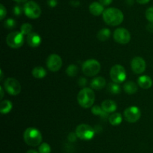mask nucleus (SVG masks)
I'll list each match as a JSON object with an SVG mask.
<instances>
[{"label":"nucleus","mask_w":153,"mask_h":153,"mask_svg":"<svg viewBox=\"0 0 153 153\" xmlns=\"http://www.w3.org/2000/svg\"><path fill=\"white\" fill-rule=\"evenodd\" d=\"M6 14H7V10L4 8V6L3 4H0V20H4V18L6 16Z\"/></svg>","instance_id":"nucleus-31"},{"label":"nucleus","mask_w":153,"mask_h":153,"mask_svg":"<svg viewBox=\"0 0 153 153\" xmlns=\"http://www.w3.org/2000/svg\"><path fill=\"white\" fill-rule=\"evenodd\" d=\"M123 90L128 94H135L137 92V85L133 81H128L124 83Z\"/></svg>","instance_id":"nucleus-19"},{"label":"nucleus","mask_w":153,"mask_h":153,"mask_svg":"<svg viewBox=\"0 0 153 153\" xmlns=\"http://www.w3.org/2000/svg\"><path fill=\"white\" fill-rule=\"evenodd\" d=\"M24 141L30 146H37L42 142V134L35 128H28L23 133Z\"/></svg>","instance_id":"nucleus-3"},{"label":"nucleus","mask_w":153,"mask_h":153,"mask_svg":"<svg viewBox=\"0 0 153 153\" xmlns=\"http://www.w3.org/2000/svg\"><path fill=\"white\" fill-rule=\"evenodd\" d=\"M137 84L140 88L148 89L152 86V80L147 75H142L137 79Z\"/></svg>","instance_id":"nucleus-16"},{"label":"nucleus","mask_w":153,"mask_h":153,"mask_svg":"<svg viewBox=\"0 0 153 153\" xmlns=\"http://www.w3.org/2000/svg\"><path fill=\"white\" fill-rule=\"evenodd\" d=\"M4 88L10 95H17L21 92L20 83L17 80L13 77H8L4 82Z\"/></svg>","instance_id":"nucleus-9"},{"label":"nucleus","mask_w":153,"mask_h":153,"mask_svg":"<svg viewBox=\"0 0 153 153\" xmlns=\"http://www.w3.org/2000/svg\"><path fill=\"white\" fill-rule=\"evenodd\" d=\"M111 36V31L107 28H102L100 30L97 34V38L100 40V41H105L108 39L110 38Z\"/></svg>","instance_id":"nucleus-24"},{"label":"nucleus","mask_w":153,"mask_h":153,"mask_svg":"<svg viewBox=\"0 0 153 153\" xmlns=\"http://www.w3.org/2000/svg\"><path fill=\"white\" fill-rule=\"evenodd\" d=\"M95 93L90 88H84L79 92L77 96L78 103L84 108H90L95 101Z\"/></svg>","instance_id":"nucleus-2"},{"label":"nucleus","mask_w":153,"mask_h":153,"mask_svg":"<svg viewBox=\"0 0 153 153\" xmlns=\"http://www.w3.org/2000/svg\"><path fill=\"white\" fill-rule=\"evenodd\" d=\"M91 112L94 115L96 116H100V117H102V118H106L108 116V113L106 112L102 108V106H98V105H95L92 107L91 109Z\"/></svg>","instance_id":"nucleus-23"},{"label":"nucleus","mask_w":153,"mask_h":153,"mask_svg":"<svg viewBox=\"0 0 153 153\" xmlns=\"http://www.w3.org/2000/svg\"><path fill=\"white\" fill-rule=\"evenodd\" d=\"M89 10L94 16H100L104 12V5H102L100 2H94L90 4Z\"/></svg>","instance_id":"nucleus-15"},{"label":"nucleus","mask_w":153,"mask_h":153,"mask_svg":"<svg viewBox=\"0 0 153 153\" xmlns=\"http://www.w3.org/2000/svg\"><path fill=\"white\" fill-rule=\"evenodd\" d=\"M13 108V104L9 100H1L0 104V112L1 114H7L10 112Z\"/></svg>","instance_id":"nucleus-20"},{"label":"nucleus","mask_w":153,"mask_h":153,"mask_svg":"<svg viewBox=\"0 0 153 153\" xmlns=\"http://www.w3.org/2000/svg\"><path fill=\"white\" fill-rule=\"evenodd\" d=\"M6 43L10 47L17 49L21 47L24 44V35L20 32H12L7 34Z\"/></svg>","instance_id":"nucleus-6"},{"label":"nucleus","mask_w":153,"mask_h":153,"mask_svg":"<svg viewBox=\"0 0 153 153\" xmlns=\"http://www.w3.org/2000/svg\"><path fill=\"white\" fill-rule=\"evenodd\" d=\"M106 85V80L102 76H97L94 78L91 82V87L94 89L100 90L104 88Z\"/></svg>","instance_id":"nucleus-17"},{"label":"nucleus","mask_w":153,"mask_h":153,"mask_svg":"<svg viewBox=\"0 0 153 153\" xmlns=\"http://www.w3.org/2000/svg\"><path fill=\"white\" fill-rule=\"evenodd\" d=\"M0 92H1V97H0V98H1V100H2L3 97H4V91H3V88L2 87H0Z\"/></svg>","instance_id":"nucleus-38"},{"label":"nucleus","mask_w":153,"mask_h":153,"mask_svg":"<svg viewBox=\"0 0 153 153\" xmlns=\"http://www.w3.org/2000/svg\"><path fill=\"white\" fill-rule=\"evenodd\" d=\"M114 39L120 44H126L131 40V34L124 28H118L114 32Z\"/></svg>","instance_id":"nucleus-10"},{"label":"nucleus","mask_w":153,"mask_h":153,"mask_svg":"<svg viewBox=\"0 0 153 153\" xmlns=\"http://www.w3.org/2000/svg\"><path fill=\"white\" fill-rule=\"evenodd\" d=\"M46 66L48 69L52 72H56L61 69L62 66V59L57 54H51L46 60Z\"/></svg>","instance_id":"nucleus-12"},{"label":"nucleus","mask_w":153,"mask_h":153,"mask_svg":"<svg viewBox=\"0 0 153 153\" xmlns=\"http://www.w3.org/2000/svg\"><path fill=\"white\" fill-rule=\"evenodd\" d=\"M27 43L31 47H37L41 44V38L37 33L31 32L27 36Z\"/></svg>","instance_id":"nucleus-14"},{"label":"nucleus","mask_w":153,"mask_h":153,"mask_svg":"<svg viewBox=\"0 0 153 153\" xmlns=\"http://www.w3.org/2000/svg\"><path fill=\"white\" fill-rule=\"evenodd\" d=\"M47 3L49 4V6H50L51 8H54L58 4V1L57 0H48Z\"/></svg>","instance_id":"nucleus-35"},{"label":"nucleus","mask_w":153,"mask_h":153,"mask_svg":"<svg viewBox=\"0 0 153 153\" xmlns=\"http://www.w3.org/2000/svg\"><path fill=\"white\" fill-rule=\"evenodd\" d=\"M139 4H147L150 0H136Z\"/></svg>","instance_id":"nucleus-37"},{"label":"nucleus","mask_w":153,"mask_h":153,"mask_svg":"<svg viewBox=\"0 0 153 153\" xmlns=\"http://www.w3.org/2000/svg\"><path fill=\"white\" fill-rule=\"evenodd\" d=\"M146 17L149 22L153 23V7L149 8L146 10Z\"/></svg>","instance_id":"nucleus-30"},{"label":"nucleus","mask_w":153,"mask_h":153,"mask_svg":"<svg viewBox=\"0 0 153 153\" xmlns=\"http://www.w3.org/2000/svg\"><path fill=\"white\" fill-rule=\"evenodd\" d=\"M110 76L113 82L120 84L123 82L126 79V72L122 65L115 64L111 69Z\"/></svg>","instance_id":"nucleus-8"},{"label":"nucleus","mask_w":153,"mask_h":153,"mask_svg":"<svg viewBox=\"0 0 153 153\" xmlns=\"http://www.w3.org/2000/svg\"><path fill=\"white\" fill-rule=\"evenodd\" d=\"M82 72L88 76L97 75L101 69V64L96 59H88L82 64Z\"/></svg>","instance_id":"nucleus-4"},{"label":"nucleus","mask_w":153,"mask_h":153,"mask_svg":"<svg viewBox=\"0 0 153 153\" xmlns=\"http://www.w3.org/2000/svg\"><path fill=\"white\" fill-rule=\"evenodd\" d=\"M102 108L105 111L108 113H111V112H114L117 110V104L116 102L112 100H105L102 103L101 105Z\"/></svg>","instance_id":"nucleus-18"},{"label":"nucleus","mask_w":153,"mask_h":153,"mask_svg":"<svg viewBox=\"0 0 153 153\" xmlns=\"http://www.w3.org/2000/svg\"><path fill=\"white\" fill-rule=\"evenodd\" d=\"M33 29V27L31 24L29 23H24L21 26V28H20V32L22 33L23 35L25 34H27L28 35L29 34H31V31Z\"/></svg>","instance_id":"nucleus-27"},{"label":"nucleus","mask_w":153,"mask_h":153,"mask_svg":"<svg viewBox=\"0 0 153 153\" xmlns=\"http://www.w3.org/2000/svg\"><path fill=\"white\" fill-rule=\"evenodd\" d=\"M77 135H76V132H75V133H73V132H71V133H70L69 134V135H68V140L70 141V142H75V141L76 140V139H77Z\"/></svg>","instance_id":"nucleus-32"},{"label":"nucleus","mask_w":153,"mask_h":153,"mask_svg":"<svg viewBox=\"0 0 153 153\" xmlns=\"http://www.w3.org/2000/svg\"><path fill=\"white\" fill-rule=\"evenodd\" d=\"M23 10L26 16L30 19H37L41 14V8L34 1H29L24 4Z\"/></svg>","instance_id":"nucleus-7"},{"label":"nucleus","mask_w":153,"mask_h":153,"mask_svg":"<svg viewBox=\"0 0 153 153\" xmlns=\"http://www.w3.org/2000/svg\"><path fill=\"white\" fill-rule=\"evenodd\" d=\"M78 83L80 86H84L87 84V80L84 77H81L79 79V81H78Z\"/></svg>","instance_id":"nucleus-34"},{"label":"nucleus","mask_w":153,"mask_h":153,"mask_svg":"<svg viewBox=\"0 0 153 153\" xmlns=\"http://www.w3.org/2000/svg\"><path fill=\"white\" fill-rule=\"evenodd\" d=\"M13 14L16 16H19L22 14V8L19 5H16L13 8Z\"/></svg>","instance_id":"nucleus-33"},{"label":"nucleus","mask_w":153,"mask_h":153,"mask_svg":"<svg viewBox=\"0 0 153 153\" xmlns=\"http://www.w3.org/2000/svg\"><path fill=\"white\" fill-rule=\"evenodd\" d=\"M4 26L7 29H12L16 26V21L13 19L9 18V19L6 20L5 22H4Z\"/></svg>","instance_id":"nucleus-29"},{"label":"nucleus","mask_w":153,"mask_h":153,"mask_svg":"<svg viewBox=\"0 0 153 153\" xmlns=\"http://www.w3.org/2000/svg\"><path fill=\"white\" fill-rule=\"evenodd\" d=\"M78 70H79V68H78L77 66L74 64H72L67 67V70H66V73L69 76L73 77V76H76V74H78Z\"/></svg>","instance_id":"nucleus-26"},{"label":"nucleus","mask_w":153,"mask_h":153,"mask_svg":"<svg viewBox=\"0 0 153 153\" xmlns=\"http://www.w3.org/2000/svg\"><path fill=\"white\" fill-rule=\"evenodd\" d=\"M25 153H39V152H37L36 151V150L30 149V150H28V151H27Z\"/></svg>","instance_id":"nucleus-39"},{"label":"nucleus","mask_w":153,"mask_h":153,"mask_svg":"<svg viewBox=\"0 0 153 153\" xmlns=\"http://www.w3.org/2000/svg\"><path fill=\"white\" fill-rule=\"evenodd\" d=\"M141 116L140 109L136 106H128L124 111V116L126 120L130 123H134L138 121Z\"/></svg>","instance_id":"nucleus-11"},{"label":"nucleus","mask_w":153,"mask_h":153,"mask_svg":"<svg viewBox=\"0 0 153 153\" xmlns=\"http://www.w3.org/2000/svg\"><path fill=\"white\" fill-rule=\"evenodd\" d=\"M76 134L79 139L83 140H90L94 136L96 130L89 124H81L76 127Z\"/></svg>","instance_id":"nucleus-5"},{"label":"nucleus","mask_w":153,"mask_h":153,"mask_svg":"<svg viewBox=\"0 0 153 153\" xmlns=\"http://www.w3.org/2000/svg\"><path fill=\"white\" fill-rule=\"evenodd\" d=\"M39 153H50L51 152V147L46 142H43L39 146Z\"/></svg>","instance_id":"nucleus-28"},{"label":"nucleus","mask_w":153,"mask_h":153,"mask_svg":"<svg viewBox=\"0 0 153 153\" xmlns=\"http://www.w3.org/2000/svg\"><path fill=\"white\" fill-rule=\"evenodd\" d=\"M146 62L142 57L136 56L131 62V67L133 72L137 74L143 73L146 70Z\"/></svg>","instance_id":"nucleus-13"},{"label":"nucleus","mask_w":153,"mask_h":153,"mask_svg":"<svg viewBox=\"0 0 153 153\" xmlns=\"http://www.w3.org/2000/svg\"><path fill=\"white\" fill-rule=\"evenodd\" d=\"M13 1L16 2L21 3V2H26L27 0H13Z\"/></svg>","instance_id":"nucleus-40"},{"label":"nucleus","mask_w":153,"mask_h":153,"mask_svg":"<svg viewBox=\"0 0 153 153\" xmlns=\"http://www.w3.org/2000/svg\"><path fill=\"white\" fill-rule=\"evenodd\" d=\"M108 91L111 93V94H117L119 93H120L121 88L120 86H119V84L116 83L114 82H109L108 84Z\"/></svg>","instance_id":"nucleus-25"},{"label":"nucleus","mask_w":153,"mask_h":153,"mask_svg":"<svg viewBox=\"0 0 153 153\" xmlns=\"http://www.w3.org/2000/svg\"><path fill=\"white\" fill-rule=\"evenodd\" d=\"M102 17L105 22L111 26H119L124 20L123 12L116 8H109L105 9L102 14Z\"/></svg>","instance_id":"nucleus-1"},{"label":"nucleus","mask_w":153,"mask_h":153,"mask_svg":"<svg viewBox=\"0 0 153 153\" xmlns=\"http://www.w3.org/2000/svg\"><path fill=\"white\" fill-rule=\"evenodd\" d=\"M112 2H113V0H100V2L104 6L109 5V4H111Z\"/></svg>","instance_id":"nucleus-36"},{"label":"nucleus","mask_w":153,"mask_h":153,"mask_svg":"<svg viewBox=\"0 0 153 153\" xmlns=\"http://www.w3.org/2000/svg\"><path fill=\"white\" fill-rule=\"evenodd\" d=\"M108 121L111 124L114 126L119 125L123 121V117L120 112H114L111 115L109 116Z\"/></svg>","instance_id":"nucleus-21"},{"label":"nucleus","mask_w":153,"mask_h":153,"mask_svg":"<svg viewBox=\"0 0 153 153\" xmlns=\"http://www.w3.org/2000/svg\"><path fill=\"white\" fill-rule=\"evenodd\" d=\"M46 74H47V72H46V69L40 66L35 67L32 70V75L34 76V77L37 78V79H43L46 76Z\"/></svg>","instance_id":"nucleus-22"}]
</instances>
